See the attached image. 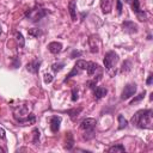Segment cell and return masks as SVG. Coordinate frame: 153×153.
<instances>
[{
	"instance_id": "1",
	"label": "cell",
	"mask_w": 153,
	"mask_h": 153,
	"mask_svg": "<svg viewBox=\"0 0 153 153\" xmlns=\"http://www.w3.org/2000/svg\"><path fill=\"white\" fill-rule=\"evenodd\" d=\"M131 123L139 128H152V110H139L131 117Z\"/></svg>"
},
{
	"instance_id": "2",
	"label": "cell",
	"mask_w": 153,
	"mask_h": 153,
	"mask_svg": "<svg viewBox=\"0 0 153 153\" xmlns=\"http://www.w3.org/2000/svg\"><path fill=\"white\" fill-rule=\"evenodd\" d=\"M45 16H47V10L41 8V7H33L25 12V17L29 18L31 22H38Z\"/></svg>"
},
{
	"instance_id": "3",
	"label": "cell",
	"mask_w": 153,
	"mask_h": 153,
	"mask_svg": "<svg viewBox=\"0 0 153 153\" xmlns=\"http://www.w3.org/2000/svg\"><path fill=\"white\" fill-rule=\"evenodd\" d=\"M117 61H118V55H117V53H115L114 50H110V51H108V53L105 54V56H104V60H103L104 67H105L108 71H111V69L115 67V65H116Z\"/></svg>"
},
{
	"instance_id": "4",
	"label": "cell",
	"mask_w": 153,
	"mask_h": 153,
	"mask_svg": "<svg viewBox=\"0 0 153 153\" xmlns=\"http://www.w3.org/2000/svg\"><path fill=\"white\" fill-rule=\"evenodd\" d=\"M135 92H136V85L133 84V82L127 84V85L124 86L123 91H122L121 99H122V100H127V99H129L130 97H133V96L135 94Z\"/></svg>"
},
{
	"instance_id": "5",
	"label": "cell",
	"mask_w": 153,
	"mask_h": 153,
	"mask_svg": "<svg viewBox=\"0 0 153 153\" xmlns=\"http://www.w3.org/2000/svg\"><path fill=\"white\" fill-rule=\"evenodd\" d=\"M96 124H97L96 120L88 117V118H85V120L80 123V129L84 130V131H92L93 128L96 127Z\"/></svg>"
},
{
	"instance_id": "6",
	"label": "cell",
	"mask_w": 153,
	"mask_h": 153,
	"mask_svg": "<svg viewBox=\"0 0 153 153\" xmlns=\"http://www.w3.org/2000/svg\"><path fill=\"white\" fill-rule=\"evenodd\" d=\"M122 26H123V29H124L127 32H130V33H136V32H137V25H136L134 22L126 20V22L122 23Z\"/></svg>"
},
{
	"instance_id": "7",
	"label": "cell",
	"mask_w": 153,
	"mask_h": 153,
	"mask_svg": "<svg viewBox=\"0 0 153 153\" xmlns=\"http://www.w3.org/2000/svg\"><path fill=\"white\" fill-rule=\"evenodd\" d=\"M60 124H61V117H60V116H53V117L50 118V130H51L53 133L59 131Z\"/></svg>"
},
{
	"instance_id": "8",
	"label": "cell",
	"mask_w": 153,
	"mask_h": 153,
	"mask_svg": "<svg viewBox=\"0 0 153 153\" xmlns=\"http://www.w3.org/2000/svg\"><path fill=\"white\" fill-rule=\"evenodd\" d=\"M88 42H90L91 51H92V53H97V51L99 50V37L93 35V36H91V37H90Z\"/></svg>"
},
{
	"instance_id": "9",
	"label": "cell",
	"mask_w": 153,
	"mask_h": 153,
	"mask_svg": "<svg viewBox=\"0 0 153 153\" xmlns=\"http://www.w3.org/2000/svg\"><path fill=\"white\" fill-rule=\"evenodd\" d=\"M39 66H41V61L39 60H33V61H30L27 65H26V69L30 72V73H33L36 74L39 69Z\"/></svg>"
},
{
	"instance_id": "10",
	"label": "cell",
	"mask_w": 153,
	"mask_h": 153,
	"mask_svg": "<svg viewBox=\"0 0 153 153\" xmlns=\"http://www.w3.org/2000/svg\"><path fill=\"white\" fill-rule=\"evenodd\" d=\"M48 49L51 54H59L62 50V44L60 42H50L48 44Z\"/></svg>"
},
{
	"instance_id": "11",
	"label": "cell",
	"mask_w": 153,
	"mask_h": 153,
	"mask_svg": "<svg viewBox=\"0 0 153 153\" xmlns=\"http://www.w3.org/2000/svg\"><path fill=\"white\" fill-rule=\"evenodd\" d=\"M100 8L103 13H110L112 10V0H100Z\"/></svg>"
},
{
	"instance_id": "12",
	"label": "cell",
	"mask_w": 153,
	"mask_h": 153,
	"mask_svg": "<svg viewBox=\"0 0 153 153\" xmlns=\"http://www.w3.org/2000/svg\"><path fill=\"white\" fill-rule=\"evenodd\" d=\"M74 146V139H73V134L71 131H68L66 134V140H65V148L66 149H72Z\"/></svg>"
},
{
	"instance_id": "13",
	"label": "cell",
	"mask_w": 153,
	"mask_h": 153,
	"mask_svg": "<svg viewBox=\"0 0 153 153\" xmlns=\"http://www.w3.org/2000/svg\"><path fill=\"white\" fill-rule=\"evenodd\" d=\"M68 10H69V14H71V18L73 22L76 20V5H75V1L74 0H71L69 4H68Z\"/></svg>"
},
{
	"instance_id": "14",
	"label": "cell",
	"mask_w": 153,
	"mask_h": 153,
	"mask_svg": "<svg viewBox=\"0 0 153 153\" xmlns=\"http://www.w3.org/2000/svg\"><path fill=\"white\" fill-rule=\"evenodd\" d=\"M106 93H108V90H106V88H104V87H102V86H98V87H96V90H94V99H96V100H99V99L103 98Z\"/></svg>"
},
{
	"instance_id": "15",
	"label": "cell",
	"mask_w": 153,
	"mask_h": 153,
	"mask_svg": "<svg viewBox=\"0 0 153 153\" xmlns=\"http://www.w3.org/2000/svg\"><path fill=\"white\" fill-rule=\"evenodd\" d=\"M98 69H99V65H98V63H94V62H87L86 71H87V74H88L90 76L93 75Z\"/></svg>"
},
{
	"instance_id": "16",
	"label": "cell",
	"mask_w": 153,
	"mask_h": 153,
	"mask_svg": "<svg viewBox=\"0 0 153 153\" xmlns=\"http://www.w3.org/2000/svg\"><path fill=\"white\" fill-rule=\"evenodd\" d=\"M108 152L109 153H123V152H126V149H124V146H122V145H115V146L109 147Z\"/></svg>"
},
{
	"instance_id": "17",
	"label": "cell",
	"mask_w": 153,
	"mask_h": 153,
	"mask_svg": "<svg viewBox=\"0 0 153 153\" xmlns=\"http://www.w3.org/2000/svg\"><path fill=\"white\" fill-rule=\"evenodd\" d=\"M129 5L131 6V10L136 13V14H139L140 12H141V10H140V2H139V0H131L130 2H129Z\"/></svg>"
},
{
	"instance_id": "18",
	"label": "cell",
	"mask_w": 153,
	"mask_h": 153,
	"mask_svg": "<svg viewBox=\"0 0 153 153\" xmlns=\"http://www.w3.org/2000/svg\"><path fill=\"white\" fill-rule=\"evenodd\" d=\"M118 129H123L128 126V121L123 117V115H118Z\"/></svg>"
},
{
	"instance_id": "19",
	"label": "cell",
	"mask_w": 153,
	"mask_h": 153,
	"mask_svg": "<svg viewBox=\"0 0 153 153\" xmlns=\"http://www.w3.org/2000/svg\"><path fill=\"white\" fill-rule=\"evenodd\" d=\"M145 94H146V92H145V91H143V92H141L140 94H137L136 97H134V98L130 100V103H129V104H130V105H134L135 103H137V102L142 100V99H143V97H145Z\"/></svg>"
},
{
	"instance_id": "20",
	"label": "cell",
	"mask_w": 153,
	"mask_h": 153,
	"mask_svg": "<svg viewBox=\"0 0 153 153\" xmlns=\"http://www.w3.org/2000/svg\"><path fill=\"white\" fill-rule=\"evenodd\" d=\"M80 112H81V108H78V109H73V110H68V111H67V114H68V115H69V116H71L73 120H74L75 117H78Z\"/></svg>"
},
{
	"instance_id": "21",
	"label": "cell",
	"mask_w": 153,
	"mask_h": 153,
	"mask_svg": "<svg viewBox=\"0 0 153 153\" xmlns=\"http://www.w3.org/2000/svg\"><path fill=\"white\" fill-rule=\"evenodd\" d=\"M29 35L30 36H32V37H38V36H41L42 35V31L39 30V29H36V27H32V29H29Z\"/></svg>"
},
{
	"instance_id": "22",
	"label": "cell",
	"mask_w": 153,
	"mask_h": 153,
	"mask_svg": "<svg viewBox=\"0 0 153 153\" xmlns=\"http://www.w3.org/2000/svg\"><path fill=\"white\" fill-rule=\"evenodd\" d=\"M16 38H17V42L19 43V47H24V44H25V39H24L22 32L17 31V32H16Z\"/></svg>"
},
{
	"instance_id": "23",
	"label": "cell",
	"mask_w": 153,
	"mask_h": 153,
	"mask_svg": "<svg viewBox=\"0 0 153 153\" xmlns=\"http://www.w3.org/2000/svg\"><path fill=\"white\" fill-rule=\"evenodd\" d=\"M63 67H65V63H63V62H56V63H54V65L51 66V69H53L54 72H60Z\"/></svg>"
},
{
	"instance_id": "24",
	"label": "cell",
	"mask_w": 153,
	"mask_h": 153,
	"mask_svg": "<svg viewBox=\"0 0 153 153\" xmlns=\"http://www.w3.org/2000/svg\"><path fill=\"white\" fill-rule=\"evenodd\" d=\"M75 66L79 68V69H86V67H87V62L85 61V60H78L76 61V63H75Z\"/></svg>"
},
{
	"instance_id": "25",
	"label": "cell",
	"mask_w": 153,
	"mask_h": 153,
	"mask_svg": "<svg viewBox=\"0 0 153 153\" xmlns=\"http://www.w3.org/2000/svg\"><path fill=\"white\" fill-rule=\"evenodd\" d=\"M80 71H81V69H79L76 66H74V68H73V69H72V72H71V73L67 75V78L65 79V81H67V80H68L69 78H72L73 75H76V74H79V73H80Z\"/></svg>"
},
{
	"instance_id": "26",
	"label": "cell",
	"mask_w": 153,
	"mask_h": 153,
	"mask_svg": "<svg viewBox=\"0 0 153 153\" xmlns=\"http://www.w3.org/2000/svg\"><path fill=\"white\" fill-rule=\"evenodd\" d=\"M32 142L33 143H37L38 142V139H39V130L37 129V128H35L33 130H32Z\"/></svg>"
},
{
	"instance_id": "27",
	"label": "cell",
	"mask_w": 153,
	"mask_h": 153,
	"mask_svg": "<svg viewBox=\"0 0 153 153\" xmlns=\"http://www.w3.org/2000/svg\"><path fill=\"white\" fill-rule=\"evenodd\" d=\"M130 68H131V62L130 61H124L123 65H122L121 72H128V71H130Z\"/></svg>"
},
{
	"instance_id": "28",
	"label": "cell",
	"mask_w": 153,
	"mask_h": 153,
	"mask_svg": "<svg viewBox=\"0 0 153 153\" xmlns=\"http://www.w3.org/2000/svg\"><path fill=\"white\" fill-rule=\"evenodd\" d=\"M53 79H54V76H53L51 74H49V73H47V74L44 75V82H45V84L51 82V81H53Z\"/></svg>"
},
{
	"instance_id": "29",
	"label": "cell",
	"mask_w": 153,
	"mask_h": 153,
	"mask_svg": "<svg viewBox=\"0 0 153 153\" xmlns=\"http://www.w3.org/2000/svg\"><path fill=\"white\" fill-rule=\"evenodd\" d=\"M116 5H117V14H121L122 13V1L116 0Z\"/></svg>"
},
{
	"instance_id": "30",
	"label": "cell",
	"mask_w": 153,
	"mask_h": 153,
	"mask_svg": "<svg viewBox=\"0 0 153 153\" xmlns=\"http://www.w3.org/2000/svg\"><path fill=\"white\" fill-rule=\"evenodd\" d=\"M76 99H78V91H76L75 88H73V90H72V100L75 102Z\"/></svg>"
},
{
	"instance_id": "31",
	"label": "cell",
	"mask_w": 153,
	"mask_h": 153,
	"mask_svg": "<svg viewBox=\"0 0 153 153\" xmlns=\"http://www.w3.org/2000/svg\"><path fill=\"white\" fill-rule=\"evenodd\" d=\"M79 56V55H81V51H79V50H73V53L71 54V57H74V56Z\"/></svg>"
},
{
	"instance_id": "32",
	"label": "cell",
	"mask_w": 153,
	"mask_h": 153,
	"mask_svg": "<svg viewBox=\"0 0 153 153\" xmlns=\"http://www.w3.org/2000/svg\"><path fill=\"white\" fill-rule=\"evenodd\" d=\"M0 137H1V139H5V137H6V135H5V130H4L2 127H0Z\"/></svg>"
},
{
	"instance_id": "33",
	"label": "cell",
	"mask_w": 153,
	"mask_h": 153,
	"mask_svg": "<svg viewBox=\"0 0 153 153\" xmlns=\"http://www.w3.org/2000/svg\"><path fill=\"white\" fill-rule=\"evenodd\" d=\"M152 80H153V75L149 74V75H148V79H147V81H146V84H147V85H151V84H152Z\"/></svg>"
},
{
	"instance_id": "34",
	"label": "cell",
	"mask_w": 153,
	"mask_h": 153,
	"mask_svg": "<svg viewBox=\"0 0 153 153\" xmlns=\"http://www.w3.org/2000/svg\"><path fill=\"white\" fill-rule=\"evenodd\" d=\"M4 152H5V149L2 147H0V153H4Z\"/></svg>"
},
{
	"instance_id": "35",
	"label": "cell",
	"mask_w": 153,
	"mask_h": 153,
	"mask_svg": "<svg viewBox=\"0 0 153 153\" xmlns=\"http://www.w3.org/2000/svg\"><path fill=\"white\" fill-rule=\"evenodd\" d=\"M0 32H1V29H0Z\"/></svg>"
}]
</instances>
